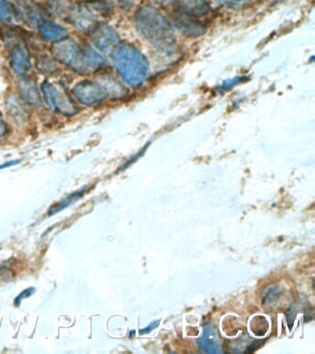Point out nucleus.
Listing matches in <instances>:
<instances>
[{
  "mask_svg": "<svg viewBox=\"0 0 315 354\" xmlns=\"http://www.w3.org/2000/svg\"><path fill=\"white\" fill-rule=\"evenodd\" d=\"M51 51L60 66L82 76L98 74L107 68L104 55L87 41L68 37L52 44Z\"/></svg>",
  "mask_w": 315,
  "mask_h": 354,
  "instance_id": "1",
  "label": "nucleus"
},
{
  "mask_svg": "<svg viewBox=\"0 0 315 354\" xmlns=\"http://www.w3.org/2000/svg\"><path fill=\"white\" fill-rule=\"evenodd\" d=\"M134 22L138 32L156 49L167 53L175 49L173 28L156 8L150 6L141 7L135 13Z\"/></svg>",
  "mask_w": 315,
  "mask_h": 354,
  "instance_id": "2",
  "label": "nucleus"
},
{
  "mask_svg": "<svg viewBox=\"0 0 315 354\" xmlns=\"http://www.w3.org/2000/svg\"><path fill=\"white\" fill-rule=\"evenodd\" d=\"M111 55L118 76L127 85L137 88L146 82L150 71L148 60L136 47L120 44Z\"/></svg>",
  "mask_w": 315,
  "mask_h": 354,
  "instance_id": "3",
  "label": "nucleus"
},
{
  "mask_svg": "<svg viewBox=\"0 0 315 354\" xmlns=\"http://www.w3.org/2000/svg\"><path fill=\"white\" fill-rule=\"evenodd\" d=\"M19 26H4L1 30V39L9 57V64L16 76L30 74L33 68L31 50L28 44L17 30Z\"/></svg>",
  "mask_w": 315,
  "mask_h": 354,
  "instance_id": "4",
  "label": "nucleus"
},
{
  "mask_svg": "<svg viewBox=\"0 0 315 354\" xmlns=\"http://www.w3.org/2000/svg\"><path fill=\"white\" fill-rule=\"evenodd\" d=\"M109 11V6L104 0H84L71 5L65 19L79 32L89 35L101 24L99 17L106 16Z\"/></svg>",
  "mask_w": 315,
  "mask_h": 354,
  "instance_id": "5",
  "label": "nucleus"
},
{
  "mask_svg": "<svg viewBox=\"0 0 315 354\" xmlns=\"http://www.w3.org/2000/svg\"><path fill=\"white\" fill-rule=\"evenodd\" d=\"M43 104L51 112L73 118L80 112L79 104L62 83L45 80L40 86Z\"/></svg>",
  "mask_w": 315,
  "mask_h": 354,
  "instance_id": "6",
  "label": "nucleus"
},
{
  "mask_svg": "<svg viewBox=\"0 0 315 354\" xmlns=\"http://www.w3.org/2000/svg\"><path fill=\"white\" fill-rule=\"evenodd\" d=\"M71 93L79 106L96 107L109 99L106 88L96 79L79 80L71 88Z\"/></svg>",
  "mask_w": 315,
  "mask_h": 354,
  "instance_id": "7",
  "label": "nucleus"
},
{
  "mask_svg": "<svg viewBox=\"0 0 315 354\" xmlns=\"http://www.w3.org/2000/svg\"><path fill=\"white\" fill-rule=\"evenodd\" d=\"M89 43L101 54H111L120 44L117 30L107 24H99L89 33Z\"/></svg>",
  "mask_w": 315,
  "mask_h": 354,
  "instance_id": "8",
  "label": "nucleus"
},
{
  "mask_svg": "<svg viewBox=\"0 0 315 354\" xmlns=\"http://www.w3.org/2000/svg\"><path fill=\"white\" fill-rule=\"evenodd\" d=\"M17 93L31 108L43 106L42 94L37 80L30 74L17 77Z\"/></svg>",
  "mask_w": 315,
  "mask_h": 354,
  "instance_id": "9",
  "label": "nucleus"
},
{
  "mask_svg": "<svg viewBox=\"0 0 315 354\" xmlns=\"http://www.w3.org/2000/svg\"><path fill=\"white\" fill-rule=\"evenodd\" d=\"M8 118L13 123L24 126L31 118V107L21 98L17 93L9 94L5 102Z\"/></svg>",
  "mask_w": 315,
  "mask_h": 354,
  "instance_id": "10",
  "label": "nucleus"
},
{
  "mask_svg": "<svg viewBox=\"0 0 315 354\" xmlns=\"http://www.w3.org/2000/svg\"><path fill=\"white\" fill-rule=\"evenodd\" d=\"M173 24L177 29L190 38L199 37L206 32V28L197 17L190 15L183 11H176L172 16Z\"/></svg>",
  "mask_w": 315,
  "mask_h": 354,
  "instance_id": "11",
  "label": "nucleus"
},
{
  "mask_svg": "<svg viewBox=\"0 0 315 354\" xmlns=\"http://www.w3.org/2000/svg\"><path fill=\"white\" fill-rule=\"evenodd\" d=\"M37 30L41 40L51 44L59 43L70 37L67 28L48 19H45Z\"/></svg>",
  "mask_w": 315,
  "mask_h": 354,
  "instance_id": "12",
  "label": "nucleus"
},
{
  "mask_svg": "<svg viewBox=\"0 0 315 354\" xmlns=\"http://www.w3.org/2000/svg\"><path fill=\"white\" fill-rule=\"evenodd\" d=\"M0 22L4 26H19L23 24L20 8L10 0H0Z\"/></svg>",
  "mask_w": 315,
  "mask_h": 354,
  "instance_id": "13",
  "label": "nucleus"
},
{
  "mask_svg": "<svg viewBox=\"0 0 315 354\" xmlns=\"http://www.w3.org/2000/svg\"><path fill=\"white\" fill-rule=\"evenodd\" d=\"M96 80L106 88L109 99H121L126 95V90L123 85L111 74L105 71V69L96 74Z\"/></svg>",
  "mask_w": 315,
  "mask_h": 354,
  "instance_id": "14",
  "label": "nucleus"
},
{
  "mask_svg": "<svg viewBox=\"0 0 315 354\" xmlns=\"http://www.w3.org/2000/svg\"><path fill=\"white\" fill-rule=\"evenodd\" d=\"M20 10L23 24L30 28H34V29H37V27L48 19L46 18L48 13H46L45 8H41L38 5H24L23 8H20Z\"/></svg>",
  "mask_w": 315,
  "mask_h": 354,
  "instance_id": "15",
  "label": "nucleus"
},
{
  "mask_svg": "<svg viewBox=\"0 0 315 354\" xmlns=\"http://www.w3.org/2000/svg\"><path fill=\"white\" fill-rule=\"evenodd\" d=\"M35 65L37 66L38 72L48 77L57 76L60 73V64L57 62L51 54H45L39 53L35 55Z\"/></svg>",
  "mask_w": 315,
  "mask_h": 354,
  "instance_id": "16",
  "label": "nucleus"
},
{
  "mask_svg": "<svg viewBox=\"0 0 315 354\" xmlns=\"http://www.w3.org/2000/svg\"><path fill=\"white\" fill-rule=\"evenodd\" d=\"M198 344L204 353L211 354L221 353L219 342H218L214 326L209 325L204 328L203 337L198 339Z\"/></svg>",
  "mask_w": 315,
  "mask_h": 354,
  "instance_id": "17",
  "label": "nucleus"
},
{
  "mask_svg": "<svg viewBox=\"0 0 315 354\" xmlns=\"http://www.w3.org/2000/svg\"><path fill=\"white\" fill-rule=\"evenodd\" d=\"M176 4L183 12L195 17L206 16L210 12V7L206 0H177Z\"/></svg>",
  "mask_w": 315,
  "mask_h": 354,
  "instance_id": "18",
  "label": "nucleus"
},
{
  "mask_svg": "<svg viewBox=\"0 0 315 354\" xmlns=\"http://www.w3.org/2000/svg\"><path fill=\"white\" fill-rule=\"evenodd\" d=\"M85 192H87V187L82 188V189L75 191V192L71 194L70 196L62 199V201H60L59 203L51 206V209H48V214L51 216L57 214V213L65 209L66 207H70L71 204L74 203V202L78 201L80 198H82V196H84Z\"/></svg>",
  "mask_w": 315,
  "mask_h": 354,
  "instance_id": "19",
  "label": "nucleus"
},
{
  "mask_svg": "<svg viewBox=\"0 0 315 354\" xmlns=\"http://www.w3.org/2000/svg\"><path fill=\"white\" fill-rule=\"evenodd\" d=\"M217 5L226 8H242L249 2V0H212Z\"/></svg>",
  "mask_w": 315,
  "mask_h": 354,
  "instance_id": "20",
  "label": "nucleus"
},
{
  "mask_svg": "<svg viewBox=\"0 0 315 354\" xmlns=\"http://www.w3.org/2000/svg\"><path fill=\"white\" fill-rule=\"evenodd\" d=\"M35 292V289L34 287L28 288V289L24 290V292H21L20 295L17 296V298L15 299V306H20L21 301H23L24 299L31 297V296L34 295Z\"/></svg>",
  "mask_w": 315,
  "mask_h": 354,
  "instance_id": "21",
  "label": "nucleus"
},
{
  "mask_svg": "<svg viewBox=\"0 0 315 354\" xmlns=\"http://www.w3.org/2000/svg\"><path fill=\"white\" fill-rule=\"evenodd\" d=\"M10 132V127L9 124L6 121V119L2 116L1 113H0V140L6 137Z\"/></svg>",
  "mask_w": 315,
  "mask_h": 354,
  "instance_id": "22",
  "label": "nucleus"
},
{
  "mask_svg": "<svg viewBox=\"0 0 315 354\" xmlns=\"http://www.w3.org/2000/svg\"><path fill=\"white\" fill-rule=\"evenodd\" d=\"M154 4L161 6V7H170L176 4L177 0H150Z\"/></svg>",
  "mask_w": 315,
  "mask_h": 354,
  "instance_id": "23",
  "label": "nucleus"
},
{
  "mask_svg": "<svg viewBox=\"0 0 315 354\" xmlns=\"http://www.w3.org/2000/svg\"><path fill=\"white\" fill-rule=\"evenodd\" d=\"M117 2L124 8H131L134 5L135 0H117Z\"/></svg>",
  "mask_w": 315,
  "mask_h": 354,
  "instance_id": "24",
  "label": "nucleus"
},
{
  "mask_svg": "<svg viewBox=\"0 0 315 354\" xmlns=\"http://www.w3.org/2000/svg\"><path fill=\"white\" fill-rule=\"evenodd\" d=\"M160 323V321L157 320L156 322L150 324V326H148V328H146L145 329H141L140 334H145L149 333V332H151V330H153V329L156 328L157 326H159V324Z\"/></svg>",
  "mask_w": 315,
  "mask_h": 354,
  "instance_id": "25",
  "label": "nucleus"
},
{
  "mask_svg": "<svg viewBox=\"0 0 315 354\" xmlns=\"http://www.w3.org/2000/svg\"><path fill=\"white\" fill-rule=\"evenodd\" d=\"M17 162H18V160H15V162H10L4 163V165H0V170H1V169L10 167V166L15 165Z\"/></svg>",
  "mask_w": 315,
  "mask_h": 354,
  "instance_id": "26",
  "label": "nucleus"
},
{
  "mask_svg": "<svg viewBox=\"0 0 315 354\" xmlns=\"http://www.w3.org/2000/svg\"><path fill=\"white\" fill-rule=\"evenodd\" d=\"M16 1H24V0H16Z\"/></svg>",
  "mask_w": 315,
  "mask_h": 354,
  "instance_id": "27",
  "label": "nucleus"
}]
</instances>
